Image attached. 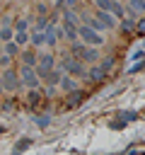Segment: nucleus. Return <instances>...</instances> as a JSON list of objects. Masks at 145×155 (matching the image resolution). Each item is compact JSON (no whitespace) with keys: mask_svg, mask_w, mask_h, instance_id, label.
I'll return each mask as SVG.
<instances>
[{"mask_svg":"<svg viewBox=\"0 0 145 155\" xmlns=\"http://www.w3.org/2000/svg\"><path fill=\"white\" fill-rule=\"evenodd\" d=\"M77 36H82V41L89 44V46H102L104 44V36H99V31L92 29V27H87V24L77 27Z\"/></svg>","mask_w":145,"mask_h":155,"instance_id":"obj_1","label":"nucleus"},{"mask_svg":"<svg viewBox=\"0 0 145 155\" xmlns=\"http://www.w3.org/2000/svg\"><path fill=\"white\" fill-rule=\"evenodd\" d=\"M72 56L77 58V61H87V63H94L97 61V48L94 46H82V44H75L72 46Z\"/></svg>","mask_w":145,"mask_h":155,"instance_id":"obj_2","label":"nucleus"},{"mask_svg":"<svg viewBox=\"0 0 145 155\" xmlns=\"http://www.w3.org/2000/svg\"><path fill=\"white\" fill-rule=\"evenodd\" d=\"M97 7H99V10L111 12L114 17H123V15H126V10L118 5V0H97Z\"/></svg>","mask_w":145,"mask_h":155,"instance_id":"obj_3","label":"nucleus"},{"mask_svg":"<svg viewBox=\"0 0 145 155\" xmlns=\"http://www.w3.org/2000/svg\"><path fill=\"white\" fill-rule=\"evenodd\" d=\"M19 82H24L27 87H36V85H39V75H36V70H34L31 65H24L22 73H19Z\"/></svg>","mask_w":145,"mask_h":155,"instance_id":"obj_4","label":"nucleus"},{"mask_svg":"<svg viewBox=\"0 0 145 155\" xmlns=\"http://www.w3.org/2000/svg\"><path fill=\"white\" fill-rule=\"evenodd\" d=\"M0 80H2V87H5V90H17V87H19V73H14V70H10V68L0 75Z\"/></svg>","mask_w":145,"mask_h":155,"instance_id":"obj_5","label":"nucleus"},{"mask_svg":"<svg viewBox=\"0 0 145 155\" xmlns=\"http://www.w3.org/2000/svg\"><path fill=\"white\" fill-rule=\"evenodd\" d=\"M63 68H65L70 75H75V78H87L82 63H77V61H72V58H65V61H63Z\"/></svg>","mask_w":145,"mask_h":155,"instance_id":"obj_6","label":"nucleus"},{"mask_svg":"<svg viewBox=\"0 0 145 155\" xmlns=\"http://www.w3.org/2000/svg\"><path fill=\"white\" fill-rule=\"evenodd\" d=\"M97 19H99L106 29H114V27H116V17H114L111 12H106V10H99V12H97Z\"/></svg>","mask_w":145,"mask_h":155,"instance_id":"obj_7","label":"nucleus"},{"mask_svg":"<svg viewBox=\"0 0 145 155\" xmlns=\"http://www.w3.org/2000/svg\"><path fill=\"white\" fill-rule=\"evenodd\" d=\"M29 104H31V109H39L41 104H48V99H44V97L31 87V92H29Z\"/></svg>","mask_w":145,"mask_h":155,"instance_id":"obj_8","label":"nucleus"},{"mask_svg":"<svg viewBox=\"0 0 145 155\" xmlns=\"http://www.w3.org/2000/svg\"><path fill=\"white\" fill-rule=\"evenodd\" d=\"M65 92H72V90H77V85H75V80L72 78H60V82H58Z\"/></svg>","mask_w":145,"mask_h":155,"instance_id":"obj_9","label":"nucleus"},{"mask_svg":"<svg viewBox=\"0 0 145 155\" xmlns=\"http://www.w3.org/2000/svg\"><path fill=\"white\" fill-rule=\"evenodd\" d=\"M27 41H29V34H27V29H22V31H17V34H14V44H17V46H24Z\"/></svg>","mask_w":145,"mask_h":155,"instance_id":"obj_10","label":"nucleus"},{"mask_svg":"<svg viewBox=\"0 0 145 155\" xmlns=\"http://www.w3.org/2000/svg\"><path fill=\"white\" fill-rule=\"evenodd\" d=\"M22 63H24V65H31V68H34V65L39 63V61H36V53H29V51H27V53H22Z\"/></svg>","mask_w":145,"mask_h":155,"instance_id":"obj_11","label":"nucleus"},{"mask_svg":"<svg viewBox=\"0 0 145 155\" xmlns=\"http://www.w3.org/2000/svg\"><path fill=\"white\" fill-rule=\"evenodd\" d=\"M104 73H106V70H104V68H94V70H92V73H89V78H92V80H94V82H99V80H104Z\"/></svg>","mask_w":145,"mask_h":155,"instance_id":"obj_12","label":"nucleus"},{"mask_svg":"<svg viewBox=\"0 0 145 155\" xmlns=\"http://www.w3.org/2000/svg\"><path fill=\"white\" fill-rule=\"evenodd\" d=\"M31 145V140L29 138H22V140H17V145H14V153H19V150H27Z\"/></svg>","mask_w":145,"mask_h":155,"instance_id":"obj_13","label":"nucleus"},{"mask_svg":"<svg viewBox=\"0 0 145 155\" xmlns=\"http://www.w3.org/2000/svg\"><path fill=\"white\" fill-rule=\"evenodd\" d=\"M10 39H12V29L10 27H2L0 29V41H10Z\"/></svg>","mask_w":145,"mask_h":155,"instance_id":"obj_14","label":"nucleus"},{"mask_svg":"<svg viewBox=\"0 0 145 155\" xmlns=\"http://www.w3.org/2000/svg\"><path fill=\"white\" fill-rule=\"evenodd\" d=\"M36 65H44V68H53V56H41V61Z\"/></svg>","mask_w":145,"mask_h":155,"instance_id":"obj_15","label":"nucleus"},{"mask_svg":"<svg viewBox=\"0 0 145 155\" xmlns=\"http://www.w3.org/2000/svg\"><path fill=\"white\" fill-rule=\"evenodd\" d=\"M31 41H34L36 46H39V44H44V41H46V31H36V34L31 36Z\"/></svg>","mask_w":145,"mask_h":155,"instance_id":"obj_16","label":"nucleus"},{"mask_svg":"<svg viewBox=\"0 0 145 155\" xmlns=\"http://www.w3.org/2000/svg\"><path fill=\"white\" fill-rule=\"evenodd\" d=\"M118 116H121V119H126V121H135V119H138V114H135V111H118Z\"/></svg>","mask_w":145,"mask_h":155,"instance_id":"obj_17","label":"nucleus"},{"mask_svg":"<svg viewBox=\"0 0 145 155\" xmlns=\"http://www.w3.org/2000/svg\"><path fill=\"white\" fill-rule=\"evenodd\" d=\"M5 44H7V53H10V56H14V53L19 51V46H17V44H14L12 39H10V41H5Z\"/></svg>","mask_w":145,"mask_h":155,"instance_id":"obj_18","label":"nucleus"},{"mask_svg":"<svg viewBox=\"0 0 145 155\" xmlns=\"http://www.w3.org/2000/svg\"><path fill=\"white\" fill-rule=\"evenodd\" d=\"M126 124H128V121H126V119H121V116H118V119H114V121H111V128H123V126H126Z\"/></svg>","mask_w":145,"mask_h":155,"instance_id":"obj_19","label":"nucleus"},{"mask_svg":"<svg viewBox=\"0 0 145 155\" xmlns=\"http://www.w3.org/2000/svg\"><path fill=\"white\" fill-rule=\"evenodd\" d=\"M130 5L135 10H140V12H145V0H130Z\"/></svg>","mask_w":145,"mask_h":155,"instance_id":"obj_20","label":"nucleus"},{"mask_svg":"<svg viewBox=\"0 0 145 155\" xmlns=\"http://www.w3.org/2000/svg\"><path fill=\"white\" fill-rule=\"evenodd\" d=\"M138 70H145V58H143L140 63H135V65H133V68H130L128 73H138Z\"/></svg>","mask_w":145,"mask_h":155,"instance_id":"obj_21","label":"nucleus"},{"mask_svg":"<svg viewBox=\"0 0 145 155\" xmlns=\"http://www.w3.org/2000/svg\"><path fill=\"white\" fill-rule=\"evenodd\" d=\"M14 29H17V31L27 29V19H17V22H14Z\"/></svg>","mask_w":145,"mask_h":155,"instance_id":"obj_22","label":"nucleus"},{"mask_svg":"<svg viewBox=\"0 0 145 155\" xmlns=\"http://www.w3.org/2000/svg\"><path fill=\"white\" fill-rule=\"evenodd\" d=\"M145 58V51H135L133 56H130V61H143Z\"/></svg>","mask_w":145,"mask_h":155,"instance_id":"obj_23","label":"nucleus"},{"mask_svg":"<svg viewBox=\"0 0 145 155\" xmlns=\"http://www.w3.org/2000/svg\"><path fill=\"white\" fill-rule=\"evenodd\" d=\"M133 29V22L130 19H123V31H130Z\"/></svg>","mask_w":145,"mask_h":155,"instance_id":"obj_24","label":"nucleus"},{"mask_svg":"<svg viewBox=\"0 0 145 155\" xmlns=\"http://www.w3.org/2000/svg\"><path fill=\"white\" fill-rule=\"evenodd\" d=\"M138 34H145V19L138 22Z\"/></svg>","mask_w":145,"mask_h":155,"instance_id":"obj_25","label":"nucleus"},{"mask_svg":"<svg viewBox=\"0 0 145 155\" xmlns=\"http://www.w3.org/2000/svg\"><path fill=\"white\" fill-rule=\"evenodd\" d=\"M36 124H39V126H46V124H48V119H46V116H39V119H36Z\"/></svg>","mask_w":145,"mask_h":155,"instance_id":"obj_26","label":"nucleus"},{"mask_svg":"<svg viewBox=\"0 0 145 155\" xmlns=\"http://www.w3.org/2000/svg\"><path fill=\"white\" fill-rule=\"evenodd\" d=\"M75 2H77V0H68V5H70V7H72V5H75Z\"/></svg>","mask_w":145,"mask_h":155,"instance_id":"obj_27","label":"nucleus"},{"mask_svg":"<svg viewBox=\"0 0 145 155\" xmlns=\"http://www.w3.org/2000/svg\"><path fill=\"white\" fill-rule=\"evenodd\" d=\"M143 114H145V109H143Z\"/></svg>","mask_w":145,"mask_h":155,"instance_id":"obj_28","label":"nucleus"}]
</instances>
